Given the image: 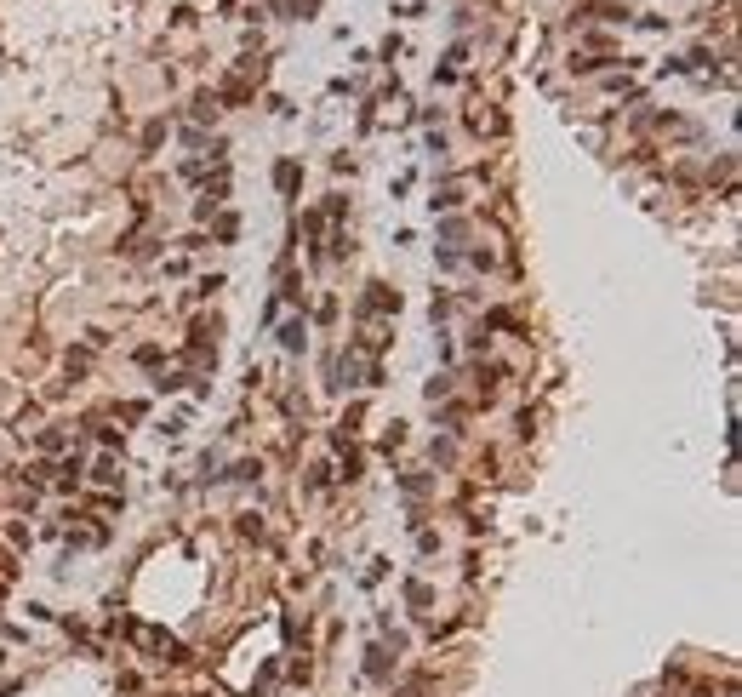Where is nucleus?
Returning <instances> with one entry per match:
<instances>
[{"label":"nucleus","mask_w":742,"mask_h":697,"mask_svg":"<svg viewBox=\"0 0 742 697\" xmlns=\"http://www.w3.org/2000/svg\"><path fill=\"white\" fill-rule=\"evenodd\" d=\"M280 343H286V348H291V355H297V348H303V320H291V326L280 332Z\"/></svg>","instance_id":"1"}]
</instances>
